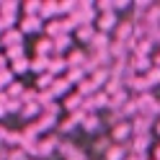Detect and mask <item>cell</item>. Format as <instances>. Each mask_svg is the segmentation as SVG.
I'll use <instances>...</instances> for the list:
<instances>
[{"label":"cell","instance_id":"6da1fadb","mask_svg":"<svg viewBox=\"0 0 160 160\" xmlns=\"http://www.w3.org/2000/svg\"><path fill=\"white\" fill-rule=\"evenodd\" d=\"M57 147H59V137H39L34 158H47V155H52Z\"/></svg>","mask_w":160,"mask_h":160},{"label":"cell","instance_id":"7a4b0ae2","mask_svg":"<svg viewBox=\"0 0 160 160\" xmlns=\"http://www.w3.org/2000/svg\"><path fill=\"white\" fill-rule=\"evenodd\" d=\"M111 139L116 145H127V139H132V122H119L111 127Z\"/></svg>","mask_w":160,"mask_h":160},{"label":"cell","instance_id":"3957f363","mask_svg":"<svg viewBox=\"0 0 160 160\" xmlns=\"http://www.w3.org/2000/svg\"><path fill=\"white\" fill-rule=\"evenodd\" d=\"M119 26V16L116 13H98L96 18V31H101V34H108L111 28Z\"/></svg>","mask_w":160,"mask_h":160},{"label":"cell","instance_id":"277c9868","mask_svg":"<svg viewBox=\"0 0 160 160\" xmlns=\"http://www.w3.org/2000/svg\"><path fill=\"white\" fill-rule=\"evenodd\" d=\"M18 28H21V34H36L44 28V21L39 16H23L21 23H18Z\"/></svg>","mask_w":160,"mask_h":160},{"label":"cell","instance_id":"5b68a950","mask_svg":"<svg viewBox=\"0 0 160 160\" xmlns=\"http://www.w3.org/2000/svg\"><path fill=\"white\" fill-rule=\"evenodd\" d=\"M0 44L8 47V49L23 47V34H21V28H8V31L3 34V39H0Z\"/></svg>","mask_w":160,"mask_h":160},{"label":"cell","instance_id":"8992f818","mask_svg":"<svg viewBox=\"0 0 160 160\" xmlns=\"http://www.w3.org/2000/svg\"><path fill=\"white\" fill-rule=\"evenodd\" d=\"M83 101H85V98L80 96L78 91H75L72 96H67V98H65V103H62V108H65V111H70V114H78L80 108H83Z\"/></svg>","mask_w":160,"mask_h":160},{"label":"cell","instance_id":"52a82bcc","mask_svg":"<svg viewBox=\"0 0 160 160\" xmlns=\"http://www.w3.org/2000/svg\"><path fill=\"white\" fill-rule=\"evenodd\" d=\"M108 47H111V42H108V34H101V31H96L93 36V42H91V52H108Z\"/></svg>","mask_w":160,"mask_h":160},{"label":"cell","instance_id":"ba28073f","mask_svg":"<svg viewBox=\"0 0 160 160\" xmlns=\"http://www.w3.org/2000/svg\"><path fill=\"white\" fill-rule=\"evenodd\" d=\"M54 124H57V116H49V114H42V116H39L36 122H34V129H36L39 134H42V132H49V129H54Z\"/></svg>","mask_w":160,"mask_h":160},{"label":"cell","instance_id":"9c48e42d","mask_svg":"<svg viewBox=\"0 0 160 160\" xmlns=\"http://www.w3.org/2000/svg\"><path fill=\"white\" fill-rule=\"evenodd\" d=\"M80 127H83L88 134H96L98 129H101V119H98V114H85V116H83V124H80Z\"/></svg>","mask_w":160,"mask_h":160},{"label":"cell","instance_id":"30bf717a","mask_svg":"<svg viewBox=\"0 0 160 160\" xmlns=\"http://www.w3.org/2000/svg\"><path fill=\"white\" fill-rule=\"evenodd\" d=\"M127 155H129L127 145H111L106 150V160H127Z\"/></svg>","mask_w":160,"mask_h":160},{"label":"cell","instance_id":"8fae6325","mask_svg":"<svg viewBox=\"0 0 160 160\" xmlns=\"http://www.w3.org/2000/svg\"><path fill=\"white\" fill-rule=\"evenodd\" d=\"M129 67H132L134 72H150V70H152V59H150V57H137V54H134Z\"/></svg>","mask_w":160,"mask_h":160},{"label":"cell","instance_id":"7c38bea8","mask_svg":"<svg viewBox=\"0 0 160 160\" xmlns=\"http://www.w3.org/2000/svg\"><path fill=\"white\" fill-rule=\"evenodd\" d=\"M62 70H67V59L65 57H59V54H54V57H49V70H47V72L49 75H57V72H62Z\"/></svg>","mask_w":160,"mask_h":160},{"label":"cell","instance_id":"4fadbf2b","mask_svg":"<svg viewBox=\"0 0 160 160\" xmlns=\"http://www.w3.org/2000/svg\"><path fill=\"white\" fill-rule=\"evenodd\" d=\"M93 36H96V26H80L78 31H75V39H78V42H83V44H91Z\"/></svg>","mask_w":160,"mask_h":160},{"label":"cell","instance_id":"5bb4252c","mask_svg":"<svg viewBox=\"0 0 160 160\" xmlns=\"http://www.w3.org/2000/svg\"><path fill=\"white\" fill-rule=\"evenodd\" d=\"M67 91H70L67 78H54V83H52V88H49V93L57 98V96H62V93H67Z\"/></svg>","mask_w":160,"mask_h":160},{"label":"cell","instance_id":"9a60e30c","mask_svg":"<svg viewBox=\"0 0 160 160\" xmlns=\"http://www.w3.org/2000/svg\"><path fill=\"white\" fill-rule=\"evenodd\" d=\"M28 70H34V72L44 75L47 70H49V57H34V59H31V65H28Z\"/></svg>","mask_w":160,"mask_h":160},{"label":"cell","instance_id":"2e32d148","mask_svg":"<svg viewBox=\"0 0 160 160\" xmlns=\"http://www.w3.org/2000/svg\"><path fill=\"white\" fill-rule=\"evenodd\" d=\"M70 42H72V36H70V34H62V36H57V39H52L54 54H59V52H65V49H70Z\"/></svg>","mask_w":160,"mask_h":160},{"label":"cell","instance_id":"e0dca14e","mask_svg":"<svg viewBox=\"0 0 160 160\" xmlns=\"http://www.w3.org/2000/svg\"><path fill=\"white\" fill-rule=\"evenodd\" d=\"M49 54H54L52 39H39V44H36V57H49Z\"/></svg>","mask_w":160,"mask_h":160},{"label":"cell","instance_id":"ac0fdd59","mask_svg":"<svg viewBox=\"0 0 160 160\" xmlns=\"http://www.w3.org/2000/svg\"><path fill=\"white\" fill-rule=\"evenodd\" d=\"M23 93H26V88H23V83H18V80H13V83L8 85V91H5L8 98H18V101L23 98Z\"/></svg>","mask_w":160,"mask_h":160},{"label":"cell","instance_id":"d6986e66","mask_svg":"<svg viewBox=\"0 0 160 160\" xmlns=\"http://www.w3.org/2000/svg\"><path fill=\"white\" fill-rule=\"evenodd\" d=\"M34 116H42V106H39V103H23L21 119H34Z\"/></svg>","mask_w":160,"mask_h":160},{"label":"cell","instance_id":"ffe728a7","mask_svg":"<svg viewBox=\"0 0 160 160\" xmlns=\"http://www.w3.org/2000/svg\"><path fill=\"white\" fill-rule=\"evenodd\" d=\"M28 65H31V59H28V57H18V59H13V62L8 65V67H11V72L16 75V72H26Z\"/></svg>","mask_w":160,"mask_h":160},{"label":"cell","instance_id":"44dd1931","mask_svg":"<svg viewBox=\"0 0 160 160\" xmlns=\"http://www.w3.org/2000/svg\"><path fill=\"white\" fill-rule=\"evenodd\" d=\"M83 80H85V70L83 67H75V70H67V83L70 85H72V83H83Z\"/></svg>","mask_w":160,"mask_h":160},{"label":"cell","instance_id":"7402d4cb","mask_svg":"<svg viewBox=\"0 0 160 160\" xmlns=\"http://www.w3.org/2000/svg\"><path fill=\"white\" fill-rule=\"evenodd\" d=\"M16 13H18L16 3H0V16L3 18H16Z\"/></svg>","mask_w":160,"mask_h":160},{"label":"cell","instance_id":"603a6c76","mask_svg":"<svg viewBox=\"0 0 160 160\" xmlns=\"http://www.w3.org/2000/svg\"><path fill=\"white\" fill-rule=\"evenodd\" d=\"M52 83H54V78L49 75V72H44V75H39V78H36V88H39V91H44V88L49 91V88H52Z\"/></svg>","mask_w":160,"mask_h":160},{"label":"cell","instance_id":"cb8c5ba5","mask_svg":"<svg viewBox=\"0 0 160 160\" xmlns=\"http://www.w3.org/2000/svg\"><path fill=\"white\" fill-rule=\"evenodd\" d=\"M21 108H23V101H18V98H8V103H5V111L8 114H21Z\"/></svg>","mask_w":160,"mask_h":160},{"label":"cell","instance_id":"d4e9b609","mask_svg":"<svg viewBox=\"0 0 160 160\" xmlns=\"http://www.w3.org/2000/svg\"><path fill=\"white\" fill-rule=\"evenodd\" d=\"M42 13V3H26L23 5V16H39Z\"/></svg>","mask_w":160,"mask_h":160},{"label":"cell","instance_id":"484cf974","mask_svg":"<svg viewBox=\"0 0 160 160\" xmlns=\"http://www.w3.org/2000/svg\"><path fill=\"white\" fill-rule=\"evenodd\" d=\"M8 160H31V158H28L21 147H16V150H11V152H8Z\"/></svg>","mask_w":160,"mask_h":160},{"label":"cell","instance_id":"4316f807","mask_svg":"<svg viewBox=\"0 0 160 160\" xmlns=\"http://www.w3.org/2000/svg\"><path fill=\"white\" fill-rule=\"evenodd\" d=\"M145 78H147V83H150V85H158V83H160V70H158V67H152Z\"/></svg>","mask_w":160,"mask_h":160},{"label":"cell","instance_id":"83f0119b","mask_svg":"<svg viewBox=\"0 0 160 160\" xmlns=\"http://www.w3.org/2000/svg\"><path fill=\"white\" fill-rule=\"evenodd\" d=\"M5 103H8V96H5V91H0V119L8 114V111H5Z\"/></svg>","mask_w":160,"mask_h":160},{"label":"cell","instance_id":"f1b7e54d","mask_svg":"<svg viewBox=\"0 0 160 160\" xmlns=\"http://www.w3.org/2000/svg\"><path fill=\"white\" fill-rule=\"evenodd\" d=\"M111 8H114V13H116V11H129L132 5H129V3H124V0H119V3H111Z\"/></svg>","mask_w":160,"mask_h":160},{"label":"cell","instance_id":"f546056e","mask_svg":"<svg viewBox=\"0 0 160 160\" xmlns=\"http://www.w3.org/2000/svg\"><path fill=\"white\" fill-rule=\"evenodd\" d=\"M5 70H8V57L0 54V72H5Z\"/></svg>","mask_w":160,"mask_h":160},{"label":"cell","instance_id":"4dcf8cb0","mask_svg":"<svg viewBox=\"0 0 160 160\" xmlns=\"http://www.w3.org/2000/svg\"><path fill=\"white\" fill-rule=\"evenodd\" d=\"M152 160H160V145L152 147Z\"/></svg>","mask_w":160,"mask_h":160},{"label":"cell","instance_id":"1f68e13d","mask_svg":"<svg viewBox=\"0 0 160 160\" xmlns=\"http://www.w3.org/2000/svg\"><path fill=\"white\" fill-rule=\"evenodd\" d=\"M152 67H158V70H160V54H158V57H152Z\"/></svg>","mask_w":160,"mask_h":160},{"label":"cell","instance_id":"d6a6232c","mask_svg":"<svg viewBox=\"0 0 160 160\" xmlns=\"http://www.w3.org/2000/svg\"><path fill=\"white\" fill-rule=\"evenodd\" d=\"M155 134L160 137V119H158V122H155Z\"/></svg>","mask_w":160,"mask_h":160},{"label":"cell","instance_id":"836d02e7","mask_svg":"<svg viewBox=\"0 0 160 160\" xmlns=\"http://www.w3.org/2000/svg\"><path fill=\"white\" fill-rule=\"evenodd\" d=\"M0 34H5V23H3V18H0Z\"/></svg>","mask_w":160,"mask_h":160},{"label":"cell","instance_id":"e575fe53","mask_svg":"<svg viewBox=\"0 0 160 160\" xmlns=\"http://www.w3.org/2000/svg\"><path fill=\"white\" fill-rule=\"evenodd\" d=\"M0 47H3V44H0Z\"/></svg>","mask_w":160,"mask_h":160}]
</instances>
